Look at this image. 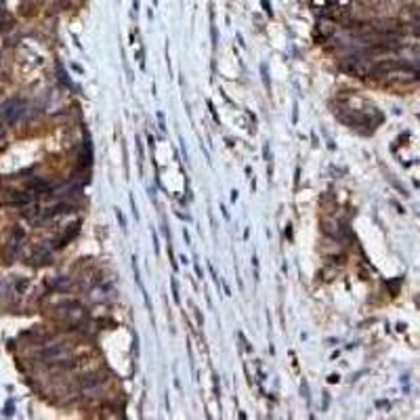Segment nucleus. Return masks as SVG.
Listing matches in <instances>:
<instances>
[{
	"instance_id": "f257e3e1",
	"label": "nucleus",
	"mask_w": 420,
	"mask_h": 420,
	"mask_svg": "<svg viewBox=\"0 0 420 420\" xmlns=\"http://www.w3.org/2000/svg\"><path fill=\"white\" fill-rule=\"evenodd\" d=\"M21 112H24V103H19L17 99H13V101H9L5 105V118H7V122H15L21 116Z\"/></svg>"
},
{
	"instance_id": "f03ea898",
	"label": "nucleus",
	"mask_w": 420,
	"mask_h": 420,
	"mask_svg": "<svg viewBox=\"0 0 420 420\" xmlns=\"http://www.w3.org/2000/svg\"><path fill=\"white\" fill-rule=\"evenodd\" d=\"M101 381L103 378H99V374H91V376H84L80 385H82V389H93V387L101 385Z\"/></svg>"
},
{
	"instance_id": "7ed1b4c3",
	"label": "nucleus",
	"mask_w": 420,
	"mask_h": 420,
	"mask_svg": "<svg viewBox=\"0 0 420 420\" xmlns=\"http://www.w3.org/2000/svg\"><path fill=\"white\" fill-rule=\"evenodd\" d=\"M172 294H174V301H179V288H176V282L172 279Z\"/></svg>"
},
{
	"instance_id": "20e7f679",
	"label": "nucleus",
	"mask_w": 420,
	"mask_h": 420,
	"mask_svg": "<svg viewBox=\"0 0 420 420\" xmlns=\"http://www.w3.org/2000/svg\"><path fill=\"white\" fill-rule=\"evenodd\" d=\"M414 19L418 21V26H420V11H416V13H414Z\"/></svg>"
}]
</instances>
